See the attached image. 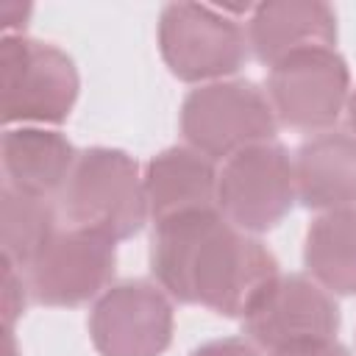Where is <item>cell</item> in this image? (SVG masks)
<instances>
[{"instance_id": "2e32d148", "label": "cell", "mask_w": 356, "mask_h": 356, "mask_svg": "<svg viewBox=\"0 0 356 356\" xmlns=\"http://www.w3.org/2000/svg\"><path fill=\"white\" fill-rule=\"evenodd\" d=\"M58 231L50 197L22 192L3 181L0 186V245L3 259L25 270Z\"/></svg>"}, {"instance_id": "ffe728a7", "label": "cell", "mask_w": 356, "mask_h": 356, "mask_svg": "<svg viewBox=\"0 0 356 356\" xmlns=\"http://www.w3.org/2000/svg\"><path fill=\"white\" fill-rule=\"evenodd\" d=\"M33 14V6L31 3H19V0H6L0 6V28H3V36L6 33H25V25Z\"/></svg>"}, {"instance_id": "7a4b0ae2", "label": "cell", "mask_w": 356, "mask_h": 356, "mask_svg": "<svg viewBox=\"0 0 356 356\" xmlns=\"http://www.w3.org/2000/svg\"><path fill=\"white\" fill-rule=\"evenodd\" d=\"M61 209L75 228L97 231L114 242L136 236L150 220L139 161L108 145L81 150L61 192Z\"/></svg>"}, {"instance_id": "44dd1931", "label": "cell", "mask_w": 356, "mask_h": 356, "mask_svg": "<svg viewBox=\"0 0 356 356\" xmlns=\"http://www.w3.org/2000/svg\"><path fill=\"white\" fill-rule=\"evenodd\" d=\"M345 120H348V134H353V136H356V86H353V92H350V97H348Z\"/></svg>"}, {"instance_id": "277c9868", "label": "cell", "mask_w": 356, "mask_h": 356, "mask_svg": "<svg viewBox=\"0 0 356 356\" xmlns=\"http://www.w3.org/2000/svg\"><path fill=\"white\" fill-rule=\"evenodd\" d=\"M178 128L184 145L217 164L278 136V120L267 92L248 78L192 86L181 100Z\"/></svg>"}, {"instance_id": "d6986e66", "label": "cell", "mask_w": 356, "mask_h": 356, "mask_svg": "<svg viewBox=\"0 0 356 356\" xmlns=\"http://www.w3.org/2000/svg\"><path fill=\"white\" fill-rule=\"evenodd\" d=\"M189 356H261V350L248 337H217L192 348Z\"/></svg>"}, {"instance_id": "9a60e30c", "label": "cell", "mask_w": 356, "mask_h": 356, "mask_svg": "<svg viewBox=\"0 0 356 356\" xmlns=\"http://www.w3.org/2000/svg\"><path fill=\"white\" fill-rule=\"evenodd\" d=\"M303 267L331 295H356V206L323 211L309 222Z\"/></svg>"}, {"instance_id": "ac0fdd59", "label": "cell", "mask_w": 356, "mask_h": 356, "mask_svg": "<svg viewBox=\"0 0 356 356\" xmlns=\"http://www.w3.org/2000/svg\"><path fill=\"white\" fill-rule=\"evenodd\" d=\"M267 356H350V350L337 337H320V339H303L284 345L278 350H270Z\"/></svg>"}, {"instance_id": "7c38bea8", "label": "cell", "mask_w": 356, "mask_h": 356, "mask_svg": "<svg viewBox=\"0 0 356 356\" xmlns=\"http://www.w3.org/2000/svg\"><path fill=\"white\" fill-rule=\"evenodd\" d=\"M298 203L309 211L356 206V136L339 128L306 136L292 153Z\"/></svg>"}, {"instance_id": "8992f818", "label": "cell", "mask_w": 356, "mask_h": 356, "mask_svg": "<svg viewBox=\"0 0 356 356\" xmlns=\"http://www.w3.org/2000/svg\"><path fill=\"white\" fill-rule=\"evenodd\" d=\"M264 92L278 125L300 134L337 128L353 92L350 67L337 47H312L267 67Z\"/></svg>"}, {"instance_id": "8fae6325", "label": "cell", "mask_w": 356, "mask_h": 356, "mask_svg": "<svg viewBox=\"0 0 356 356\" xmlns=\"http://www.w3.org/2000/svg\"><path fill=\"white\" fill-rule=\"evenodd\" d=\"M245 31L250 53L273 67L300 50L337 47V11L323 0H270L250 8Z\"/></svg>"}, {"instance_id": "ba28073f", "label": "cell", "mask_w": 356, "mask_h": 356, "mask_svg": "<svg viewBox=\"0 0 356 356\" xmlns=\"http://www.w3.org/2000/svg\"><path fill=\"white\" fill-rule=\"evenodd\" d=\"M31 300L50 309L95 303L117 273V242L89 228H58L42 253L22 270Z\"/></svg>"}, {"instance_id": "3957f363", "label": "cell", "mask_w": 356, "mask_h": 356, "mask_svg": "<svg viewBox=\"0 0 356 356\" xmlns=\"http://www.w3.org/2000/svg\"><path fill=\"white\" fill-rule=\"evenodd\" d=\"M0 95L6 128H56L67 122L78 103V64L53 42L28 33H6L0 39Z\"/></svg>"}, {"instance_id": "7402d4cb", "label": "cell", "mask_w": 356, "mask_h": 356, "mask_svg": "<svg viewBox=\"0 0 356 356\" xmlns=\"http://www.w3.org/2000/svg\"><path fill=\"white\" fill-rule=\"evenodd\" d=\"M3 356H19V348H17V334H14V331H6V345H3Z\"/></svg>"}, {"instance_id": "4fadbf2b", "label": "cell", "mask_w": 356, "mask_h": 356, "mask_svg": "<svg viewBox=\"0 0 356 356\" xmlns=\"http://www.w3.org/2000/svg\"><path fill=\"white\" fill-rule=\"evenodd\" d=\"M220 164L189 145H170L150 156L142 170L150 220L217 206Z\"/></svg>"}, {"instance_id": "52a82bcc", "label": "cell", "mask_w": 356, "mask_h": 356, "mask_svg": "<svg viewBox=\"0 0 356 356\" xmlns=\"http://www.w3.org/2000/svg\"><path fill=\"white\" fill-rule=\"evenodd\" d=\"M298 203L292 153L275 139L253 145L220 164L217 209L245 234L278 228Z\"/></svg>"}, {"instance_id": "5b68a950", "label": "cell", "mask_w": 356, "mask_h": 356, "mask_svg": "<svg viewBox=\"0 0 356 356\" xmlns=\"http://www.w3.org/2000/svg\"><path fill=\"white\" fill-rule=\"evenodd\" d=\"M156 42L170 75L192 86L236 78L250 58L245 25L209 3L161 6Z\"/></svg>"}, {"instance_id": "6da1fadb", "label": "cell", "mask_w": 356, "mask_h": 356, "mask_svg": "<svg viewBox=\"0 0 356 356\" xmlns=\"http://www.w3.org/2000/svg\"><path fill=\"white\" fill-rule=\"evenodd\" d=\"M150 273L172 300L242 320L281 270L259 236L231 225L214 206L153 222Z\"/></svg>"}, {"instance_id": "9c48e42d", "label": "cell", "mask_w": 356, "mask_h": 356, "mask_svg": "<svg viewBox=\"0 0 356 356\" xmlns=\"http://www.w3.org/2000/svg\"><path fill=\"white\" fill-rule=\"evenodd\" d=\"M172 298L147 278L114 281L89 309L97 356H164L175 334Z\"/></svg>"}, {"instance_id": "5bb4252c", "label": "cell", "mask_w": 356, "mask_h": 356, "mask_svg": "<svg viewBox=\"0 0 356 356\" xmlns=\"http://www.w3.org/2000/svg\"><path fill=\"white\" fill-rule=\"evenodd\" d=\"M78 153L67 134L47 125H11L0 139L6 184L42 197L64 192Z\"/></svg>"}, {"instance_id": "e0dca14e", "label": "cell", "mask_w": 356, "mask_h": 356, "mask_svg": "<svg viewBox=\"0 0 356 356\" xmlns=\"http://www.w3.org/2000/svg\"><path fill=\"white\" fill-rule=\"evenodd\" d=\"M28 298H31V289H28L25 273L14 261L3 259V325L6 331H14L17 320L25 314Z\"/></svg>"}, {"instance_id": "30bf717a", "label": "cell", "mask_w": 356, "mask_h": 356, "mask_svg": "<svg viewBox=\"0 0 356 356\" xmlns=\"http://www.w3.org/2000/svg\"><path fill=\"white\" fill-rule=\"evenodd\" d=\"M242 334L259 350H278L292 342L337 337L342 312L337 295L306 273H278L242 314Z\"/></svg>"}]
</instances>
